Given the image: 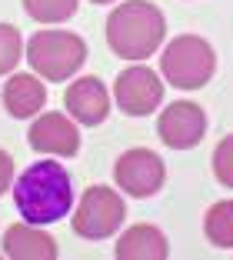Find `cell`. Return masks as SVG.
Segmentation results:
<instances>
[{"mask_svg":"<svg viewBox=\"0 0 233 260\" xmlns=\"http://www.w3.org/2000/svg\"><path fill=\"white\" fill-rule=\"evenodd\" d=\"M14 204L27 223H57L74 207V184L70 174L57 160H37L27 167L14 184Z\"/></svg>","mask_w":233,"mask_h":260,"instance_id":"1","label":"cell"},{"mask_svg":"<svg viewBox=\"0 0 233 260\" xmlns=\"http://www.w3.org/2000/svg\"><path fill=\"white\" fill-rule=\"evenodd\" d=\"M167 17L150 0H127L107 17V44L120 60H147L163 47Z\"/></svg>","mask_w":233,"mask_h":260,"instance_id":"2","label":"cell"},{"mask_svg":"<svg viewBox=\"0 0 233 260\" xmlns=\"http://www.w3.org/2000/svg\"><path fill=\"white\" fill-rule=\"evenodd\" d=\"M217 74V54L196 34H180L160 54V77L177 90H200Z\"/></svg>","mask_w":233,"mask_h":260,"instance_id":"3","label":"cell"},{"mask_svg":"<svg viewBox=\"0 0 233 260\" xmlns=\"http://www.w3.org/2000/svg\"><path fill=\"white\" fill-rule=\"evenodd\" d=\"M27 63L34 67V74L40 80H50V84H63L87 60V44H83L80 34L70 30H40L27 40Z\"/></svg>","mask_w":233,"mask_h":260,"instance_id":"4","label":"cell"},{"mask_svg":"<svg viewBox=\"0 0 233 260\" xmlns=\"http://www.w3.org/2000/svg\"><path fill=\"white\" fill-rule=\"evenodd\" d=\"M123 217H127V207H123L120 193L113 190V187H107V184H93V187L83 190L70 227H74V234L83 237V240H107L120 230Z\"/></svg>","mask_w":233,"mask_h":260,"instance_id":"5","label":"cell"},{"mask_svg":"<svg viewBox=\"0 0 233 260\" xmlns=\"http://www.w3.org/2000/svg\"><path fill=\"white\" fill-rule=\"evenodd\" d=\"M113 180L123 193L130 197H153L160 193V187L167 184V164L157 150H147V147H134V150H123L117 157V167H113Z\"/></svg>","mask_w":233,"mask_h":260,"instance_id":"6","label":"cell"},{"mask_svg":"<svg viewBox=\"0 0 233 260\" xmlns=\"http://www.w3.org/2000/svg\"><path fill=\"white\" fill-rule=\"evenodd\" d=\"M113 100L117 107L130 117H147L163 104V80L157 70H150L147 63H134L127 67L117 84H113Z\"/></svg>","mask_w":233,"mask_h":260,"instance_id":"7","label":"cell"},{"mask_svg":"<svg viewBox=\"0 0 233 260\" xmlns=\"http://www.w3.org/2000/svg\"><path fill=\"white\" fill-rule=\"evenodd\" d=\"M157 134L170 150H190L207 134V114L193 100H173L157 117Z\"/></svg>","mask_w":233,"mask_h":260,"instance_id":"8","label":"cell"},{"mask_svg":"<svg viewBox=\"0 0 233 260\" xmlns=\"http://www.w3.org/2000/svg\"><path fill=\"white\" fill-rule=\"evenodd\" d=\"M27 140L37 153H50V157H77L80 153V130H77L74 117L67 114H40L30 123Z\"/></svg>","mask_w":233,"mask_h":260,"instance_id":"9","label":"cell"},{"mask_svg":"<svg viewBox=\"0 0 233 260\" xmlns=\"http://www.w3.org/2000/svg\"><path fill=\"white\" fill-rule=\"evenodd\" d=\"M63 107L83 127H100L110 117V90L100 77H77L63 93Z\"/></svg>","mask_w":233,"mask_h":260,"instance_id":"10","label":"cell"},{"mask_svg":"<svg viewBox=\"0 0 233 260\" xmlns=\"http://www.w3.org/2000/svg\"><path fill=\"white\" fill-rule=\"evenodd\" d=\"M117 260H167L170 257V244H167L163 230L153 223H134L130 230H123L113 247Z\"/></svg>","mask_w":233,"mask_h":260,"instance_id":"11","label":"cell"},{"mask_svg":"<svg viewBox=\"0 0 233 260\" xmlns=\"http://www.w3.org/2000/svg\"><path fill=\"white\" fill-rule=\"evenodd\" d=\"M47 104V87L37 74H10L4 84V107L17 120H30L44 110Z\"/></svg>","mask_w":233,"mask_h":260,"instance_id":"12","label":"cell"},{"mask_svg":"<svg viewBox=\"0 0 233 260\" xmlns=\"http://www.w3.org/2000/svg\"><path fill=\"white\" fill-rule=\"evenodd\" d=\"M4 257L14 260H53L57 257V240L40 230L37 223H14L4 234Z\"/></svg>","mask_w":233,"mask_h":260,"instance_id":"13","label":"cell"},{"mask_svg":"<svg viewBox=\"0 0 233 260\" xmlns=\"http://www.w3.org/2000/svg\"><path fill=\"white\" fill-rule=\"evenodd\" d=\"M203 234L213 247H233V200H217L207 210Z\"/></svg>","mask_w":233,"mask_h":260,"instance_id":"14","label":"cell"},{"mask_svg":"<svg viewBox=\"0 0 233 260\" xmlns=\"http://www.w3.org/2000/svg\"><path fill=\"white\" fill-rule=\"evenodd\" d=\"M23 10L37 23H63L77 14V0H23Z\"/></svg>","mask_w":233,"mask_h":260,"instance_id":"15","label":"cell"},{"mask_svg":"<svg viewBox=\"0 0 233 260\" xmlns=\"http://www.w3.org/2000/svg\"><path fill=\"white\" fill-rule=\"evenodd\" d=\"M20 57H23L20 30L10 27V23H0V77H7L10 70L20 63Z\"/></svg>","mask_w":233,"mask_h":260,"instance_id":"16","label":"cell"},{"mask_svg":"<svg viewBox=\"0 0 233 260\" xmlns=\"http://www.w3.org/2000/svg\"><path fill=\"white\" fill-rule=\"evenodd\" d=\"M213 177L223 187L233 190V134H226L217 147H213Z\"/></svg>","mask_w":233,"mask_h":260,"instance_id":"17","label":"cell"},{"mask_svg":"<svg viewBox=\"0 0 233 260\" xmlns=\"http://www.w3.org/2000/svg\"><path fill=\"white\" fill-rule=\"evenodd\" d=\"M10 180H14V160L7 150H0V197L10 190Z\"/></svg>","mask_w":233,"mask_h":260,"instance_id":"18","label":"cell"},{"mask_svg":"<svg viewBox=\"0 0 233 260\" xmlns=\"http://www.w3.org/2000/svg\"><path fill=\"white\" fill-rule=\"evenodd\" d=\"M90 4H117V0H90Z\"/></svg>","mask_w":233,"mask_h":260,"instance_id":"19","label":"cell"}]
</instances>
